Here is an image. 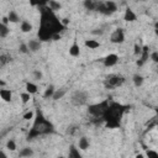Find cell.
I'll return each instance as SVG.
<instances>
[{
    "instance_id": "cell-6",
    "label": "cell",
    "mask_w": 158,
    "mask_h": 158,
    "mask_svg": "<svg viewBox=\"0 0 158 158\" xmlns=\"http://www.w3.org/2000/svg\"><path fill=\"white\" fill-rule=\"evenodd\" d=\"M89 99V94L85 90H75L72 95H70V102L74 106H83L88 102Z\"/></svg>"
},
{
    "instance_id": "cell-29",
    "label": "cell",
    "mask_w": 158,
    "mask_h": 158,
    "mask_svg": "<svg viewBox=\"0 0 158 158\" xmlns=\"http://www.w3.org/2000/svg\"><path fill=\"white\" fill-rule=\"evenodd\" d=\"M30 99H31V95H30L28 93H23V94H21V100H22L23 104H27V102L30 101Z\"/></svg>"
},
{
    "instance_id": "cell-14",
    "label": "cell",
    "mask_w": 158,
    "mask_h": 158,
    "mask_svg": "<svg viewBox=\"0 0 158 158\" xmlns=\"http://www.w3.org/2000/svg\"><path fill=\"white\" fill-rule=\"evenodd\" d=\"M68 158H83V157L75 146H70L69 152H68Z\"/></svg>"
},
{
    "instance_id": "cell-28",
    "label": "cell",
    "mask_w": 158,
    "mask_h": 158,
    "mask_svg": "<svg viewBox=\"0 0 158 158\" xmlns=\"http://www.w3.org/2000/svg\"><path fill=\"white\" fill-rule=\"evenodd\" d=\"M141 51H142V47L138 43H135V46H133V54L135 56H141Z\"/></svg>"
},
{
    "instance_id": "cell-34",
    "label": "cell",
    "mask_w": 158,
    "mask_h": 158,
    "mask_svg": "<svg viewBox=\"0 0 158 158\" xmlns=\"http://www.w3.org/2000/svg\"><path fill=\"white\" fill-rule=\"evenodd\" d=\"M33 77H35L36 80L42 79V72H40V70H35V72H33Z\"/></svg>"
},
{
    "instance_id": "cell-36",
    "label": "cell",
    "mask_w": 158,
    "mask_h": 158,
    "mask_svg": "<svg viewBox=\"0 0 158 158\" xmlns=\"http://www.w3.org/2000/svg\"><path fill=\"white\" fill-rule=\"evenodd\" d=\"M151 59H152L154 63H157V62H158V52H153V53L151 54Z\"/></svg>"
},
{
    "instance_id": "cell-26",
    "label": "cell",
    "mask_w": 158,
    "mask_h": 158,
    "mask_svg": "<svg viewBox=\"0 0 158 158\" xmlns=\"http://www.w3.org/2000/svg\"><path fill=\"white\" fill-rule=\"evenodd\" d=\"M10 30L7 26H5L2 22H0V37H6L9 35Z\"/></svg>"
},
{
    "instance_id": "cell-39",
    "label": "cell",
    "mask_w": 158,
    "mask_h": 158,
    "mask_svg": "<svg viewBox=\"0 0 158 158\" xmlns=\"http://www.w3.org/2000/svg\"><path fill=\"white\" fill-rule=\"evenodd\" d=\"M1 22H2V23H4L5 26H7V23H9V20H7V17H6V16H4V17H2V21H1Z\"/></svg>"
},
{
    "instance_id": "cell-4",
    "label": "cell",
    "mask_w": 158,
    "mask_h": 158,
    "mask_svg": "<svg viewBox=\"0 0 158 158\" xmlns=\"http://www.w3.org/2000/svg\"><path fill=\"white\" fill-rule=\"evenodd\" d=\"M109 104H110V102H109V100H104V101H101V102H99V104L89 105L88 111H89V114H90L91 116H94V117H99V118H102V116H104V114H105V111H106V109H107Z\"/></svg>"
},
{
    "instance_id": "cell-43",
    "label": "cell",
    "mask_w": 158,
    "mask_h": 158,
    "mask_svg": "<svg viewBox=\"0 0 158 158\" xmlns=\"http://www.w3.org/2000/svg\"><path fill=\"white\" fill-rule=\"evenodd\" d=\"M58 158H64V157H62V156H60V157H58Z\"/></svg>"
},
{
    "instance_id": "cell-7",
    "label": "cell",
    "mask_w": 158,
    "mask_h": 158,
    "mask_svg": "<svg viewBox=\"0 0 158 158\" xmlns=\"http://www.w3.org/2000/svg\"><path fill=\"white\" fill-rule=\"evenodd\" d=\"M110 41L115 44H118V43H122L125 41V33H123V30L122 28H116L111 36H110Z\"/></svg>"
},
{
    "instance_id": "cell-9",
    "label": "cell",
    "mask_w": 158,
    "mask_h": 158,
    "mask_svg": "<svg viewBox=\"0 0 158 158\" xmlns=\"http://www.w3.org/2000/svg\"><path fill=\"white\" fill-rule=\"evenodd\" d=\"M136 19H137V16L133 12V10L131 7H126L125 15H123V20L127 21V22H133V21H136Z\"/></svg>"
},
{
    "instance_id": "cell-1",
    "label": "cell",
    "mask_w": 158,
    "mask_h": 158,
    "mask_svg": "<svg viewBox=\"0 0 158 158\" xmlns=\"http://www.w3.org/2000/svg\"><path fill=\"white\" fill-rule=\"evenodd\" d=\"M64 27L60 23V20L57 19L54 12L47 7V4L41 6V22L38 30V37L41 41H49L52 40L53 35L60 33Z\"/></svg>"
},
{
    "instance_id": "cell-24",
    "label": "cell",
    "mask_w": 158,
    "mask_h": 158,
    "mask_svg": "<svg viewBox=\"0 0 158 158\" xmlns=\"http://www.w3.org/2000/svg\"><path fill=\"white\" fill-rule=\"evenodd\" d=\"M65 93H67V90H65V89H59V90L54 91V94H53L52 99H53V100H59V99H62V98L65 95Z\"/></svg>"
},
{
    "instance_id": "cell-5",
    "label": "cell",
    "mask_w": 158,
    "mask_h": 158,
    "mask_svg": "<svg viewBox=\"0 0 158 158\" xmlns=\"http://www.w3.org/2000/svg\"><path fill=\"white\" fill-rule=\"evenodd\" d=\"M123 81H125V78L120 74H109L104 80V85L106 89H115L121 86Z\"/></svg>"
},
{
    "instance_id": "cell-25",
    "label": "cell",
    "mask_w": 158,
    "mask_h": 158,
    "mask_svg": "<svg viewBox=\"0 0 158 158\" xmlns=\"http://www.w3.org/2000/svg\"><path fill=\"white\" fill-rule=\"evenodd\" d=\"M32 154H33V151L30 147H25L20 151V157H31Z\"/></svg>"
},
{
    "instance_id": "cell-35",
    "label": "cell",
    "mask_w": 158,
    "mask_h": 158,
    "mask_svg": "<svg viewBox=\"0 0 158 158\" xmlns=\"http://www.w3.org/2000/svg\"><path fill=\"white\" fill-rule=\"evenodd\" d=\"M69 22H70V20H69L68 17H64V19H62V20H60V23H62V26H63V27L68 26V25H69Z\"/></svg>"
},
{
    "instance_id": "cell-38",
    "label": "cell",
    "mask_w": 158,
    "mask_h": 158,
    "mask_svg": "<svg viewBox=\"0 0 158 158\" xmlns=\"http://www.w3.org/2000/svg\"><path fill=\"white\" fill-rule=\"evenodd\" d=\"M52 40H53V41H59V40H60V33L53 35V36H52Z\"/></svg>"
},
{
    "instance_id": "cell-18",
    "label": "cell",
    "mask_w": 158,
    "mask_h": 158,
    "mask_svg": "<svg viewBox=\"0 0 158 158\" xmlns=\"http://www.w3.org/2000/svg\"><path fill=\"white\" fill-rule=\"evenodd\" d=\"M78 147H79L80 149H83V151L88 149V148H89V139H88L86 137H81V138H79Z\"/></svg>"
},
{
    "instance_id": "cell-12",
    "label": "cell",
    "mask_w": 158,
    "mask_h": 158,
    "mask_svg": "<svg viewBox=\"0 0 158 158\" xmlns=\"http://www.w3.org/2000/svg\"><path fill=\"white\" fill-rule=\"evenodd\" d=\"M69 54H70L72 57H78V56L80 54V48H79V44L77 43L75 40H74L73 44L69 47Z\"/></svg>"
},
{
    "instance_id": "cell-10",
    "label": "cell",
    "mask_w": 158,
    "mask_h": 158,
    "mask_svg": "<svg viewBox=\"0 0 158 158\" xmlns=\"http://www.w3.org/2000/svg\"><path fill=\"white\" fill-rule=\"evenodd\" d=\"M41 42L40 41H37V40H31L28 43H27V47H28V51H31V52H33V53H36V52H38L40 49H41Z\"/></svg>"
},
{
    "instance_id": "cell-27",
    "label": "cell",
    "mask_w": 158,
    "mask_h": 158,
    "mask_svg": "<svg viewBox=\"0 0 158 158\" xmlns=\"http://www.w3.org/2000/svg\"><path fill=\"white\" fill-rule=\"evenodd\" d=\"M6 148H7L9 151H15V149H16V143H15V141L9 139L7 143H6Z\"/></svg>"
},
{
    "instance_id": "cell-8",
    "label": "cell",
    "mask_w": 158,
    "mask_h": 158,
    "mask_svg": "<svg viewBox=\"0 0 158 158\" xmlns=\"http://www.w3.org/2000/svg\"><path fill=\"white\" fill-rule=\"evenodd\" d=\"M102 62H104V65L105 67H112V65H115L118 62V56L115 54V53H110V54H107L102 59Z\"/></svg>"
},
{
    "instance_id": "cell-13",
    "label": "cell",
    "mask_w": 158,
    "mask_h": 158,
    "mask_svg": "<svg viewBox=\"0 0 158 158\" xmlns=\"http://www.w3.org/2000/svg\"><path fill=\"white\" fill-rule=\"evenodd\" d=\"M0 98H1L4 101L10 102L11 99H12V94H11V91H10L9 89H0Z\"/></svg>"
},
{
    "instance_id": "cell-17",
    "label": "cell",
    "mask_w": 158,
    "mask_h": 158,
    "mask_svg": "<svg viewBox=\"0 0 158 158\" xmlns=\"http://www.w3.org/2000/svg\"><path fill=\"white\" fill-rule=\"evenodd\" d=\"M85 46L89 48V49H96L100 47V42L95 41V40H86L85 41Z\"/></svg>"
},
{
    "instance_id": "cell-32",
    "label": "cell",
    "mask_w": 158,
    "mask_h": 158,
    "mask_svg": "<svg viewBox=\"0 0 158 158\" xmlns=\"http://www.w3.org/2000/svg\"><path fill=\"white\" fill-rule=\"evenodd\" d=\"M11 60V57L9 56V54H4V56H0V62L1 63H7V62H10Z\"/></svg>"
},
{
    "instance_id": "cell-11",
    "label": "cell",
    "mask_w": 158,
    "mask_h": 158,
    "mask_svg": "<svg viewBox=\"0 0 158 158\" xmlns=\"http://www.w3.org/2000/svg\"><path fill=\"white\" fill-rule=\"evenodd\" d=\"M104 4H105V9H106L107 15H111V14H114V12L117 11L116 2H114V1H104Z\"/></svg>"
},
{
    "instance_id": "cell-19",
    "label": "cell",
    "mask_w": 158,
    "mask_h": 158,
    "mask_svg": "<svg viewBox=\"0 0 158 158\" xmlns=\"http://www.w3.org/2000/svg\"><path fill=\"white\" fill-rule=\"evenodd\" d=\"M83 5H84V7H85L86 10H91V11H95L96 1H94V0H84Z\"/></svg>"
},
{
    "instance_id": "cell-3",
    "label": "cell",
    "mask_w": 158,
    "mask_h": 158,
    "mask_svg": "<svg viewBox=\"0 0 158 158\" xmlns=\"http://www.w3.org/2000/svg\"><path fill=\"white\" fill-rule=\"evenodd\" d=\"M53 132V125L43 117L41 112H37V116L35 118V122L32 125V128L30 130L27 135V139H33L41 135H47Z\"/></svg>"
},
{
    "instance_id": "cell-33",
    "label": "cell",
    "mask_w": 158,
    "mask_h": 158,
    "mask_svg": "<svg viewBox=\"0 0 158 158\" xmlns=\"http://www.w3.org/2000/svg\"><path fill=\"white\" fill-rule=\"evenodd\" d=\"M19 51H20L21 53H27V52H30V51H28V47H27V44H25V43H21V44H20V47H19Z\"/></svg>"
},
{
    "instance_id": "cell-40",
    "label": "cell",
    "mask_w": 158,
    "mask_h": 158,
    "mask_svg": "<svg viewBox=\"0 0 158 158\" xmlns=\"http://www.w3.org/2000/svg\"><path fill=\"white\" fill-rule=\"evenodd\" d=\"M0 158H7V156L5 154V152H2V151H0Z\"/></svg>"
},
{
    "instance_id": "cell-16",
    "label": "cell",
    "mask_w": 158,
    "mask_h": 158,
    "mask_svg": "<svg viewBox=\"0 0 158 158\" xmlns=\"http://www.w3.org/2000/svg\"><path fill=\"white\" fill-rule=\"evenodd\" d=\"M7 20H9V22H12V23H16V22H19L20 21V16L17 15V12L16 11H14V10H11V11H9V14H7Z\"/></svg>"
},
{
    "instance_id": "cell-41",
    "label": "cell",
    "mask_w": 158,
    "mask_h": 158,
    "mask_svg": "<svg viewBox=\"0 0 158 158\" xmlns=\"http://www.w3.org/2000/svg\"><path fill=\"white\" fill-rule=\"evenodd\" d=\"M135 158H144V157H143V154H141V153H138V154H137V156H136Z\"/></svg>"
},
{
    "instance_id": "cell-2",
    "label": "cell",
    "mask_w": 158,
    "mask_h": 158,
    "mask_svg": "<svg viewBox=\"0 0 158 158\" xmlns=\"http://www.w3.org/2000/svg\"><path fill=\"white\" fill-rule=\"evenodd\" d=\"M127 109H128L127 106H123L118 102H111L109 104L101 120L105 121V126L107 128H117L120 127V121L125 111H127Z\"/></svg>"
},
{
    "instance_id": "cell-37",
    "label": "cell",
    "mask_w": 158,
    "mask_h": 158,
    "mask_svg": "<svg viewBox=\"0 0 158 158\" xmlns=\"http://www.w3.org/2000/svg\"><path fill=\"white\" fill-rule=\"evenodd\" d=\"M93 35H102L104 33V30L102 28H95L94 31H91Z\"/></svg>"
},
{
    "instance_id": "cell-42",
    "label": "cell",
    "mask_w": 158,
    "mask_h": 158,
    "mask_svg": "<svg viewBox=\"0 0 158 158\" xmlns=\"http://www.w3.org/2000/svg\"><path fill=\"white\" fill-rule=\"evenodd\" d=\"M4 84H5V83H4L2 80H0V85H4Z\"/></svg>"
},
{
    "instance_id": "cell-20",
    "label": "cell",
    "mask_w": 158,
    "mask_h": 158,
    "mask_svg": "<svg viewBox=\"0 0 158 158\" xmlns=\"http://www.w3.org/2000/svg\"><path fill=\"white\" fill-rule=\"evenodd\" d=\"M143 80H144V78H143L141 74H135V75L132 77V81H133L135 86H141V85L143 84Z\"/></svg>"
},
{
    "instance_id": "cell-21",
    "label": "cell",
    "mask_w": 158,
    "mask_h": 158,
    "mask_svg": "<svg viewBox=\"0 0 158 158\" xmlns=\"http://www.w3.org/2000/svg\"><path fill=\"white\" fill-rule=\"evenodd\" d=\"M54 91H56V89H54V86H53V85H48V86L46 88V90H44V93H43V98H44V99H48V98H52V96H53V94H54Z\"/></svg>"
},
{
    "instance_id": "cell-31",
    "label": "cell",
    "mask_w": 158,
    "mask_h": 158,
    "mask_svg": "<svg viewBox=\"0 0 158 158\" xmlns=\"http://www.w3.org/2000/svg\"><path fill=\"white\" fill-rule=\"evenodd\" d=\"M147 157L148 158H158V153L153 149H148L147 151Z\"/></svg>"
},
{
    "instance_id": "cell-23",
    "label": "cell",
    "mask_w": 158,
    "mask_h": 158,
    "mask_svg": "<svg viewBox=\"0 0 158 158\" xmlns=\"http://www.w3.org/2000/svg\"><path fill=\"white\" fill-rule=\"evenodd\" d=\"M21 31L22 32H31L32 31V25L28 21H22L21 22Z\"/></svg>"
},
{
    "instance_id": "cell-15",
    "label": "cell",
    "mask_w": 158,
    "mask_h": 158,
    "mask_svg": "<svg viewBox=\"0 0 158 158\" xmlns=\"http://www.w3.org/2000/svg\"><path fill=\"white\" fill-rule=\"evenodd\" d=\"M47 7L54 12V11H57V10H60L62 5H60V2H58V1H54V0H49V1H47Z\"/></svg>"
},
{
    "instance_id": "cell-30",
    "label": "cell",
    "mask_w": 158,
    "mask_h": 158,
    "mask_svg": "<svg viewBox=\"0 0 158 158\" xmlns=\"http://www.w3.org/2000/svg\"><path fill=\"white\" fill-rule=\"evenodd\" d=\"M33 116H35L33 111H27L26 114H23V120L30 121V120H32V118H33Z\"/></svg>"
},
{
    "instance_id": "cell-22",
    "label": "cell",
    "mask_w": 158,
    "mask_h": 158,
    "mask_svg": "<svg viewBox=\"0 0 158 158\" xmlns=\"http://www.w3.org/2000/svg\"><path fill=\"white\" fill-rule=\"evenodd\" d=\"M26 93H28L30 95L31 94H36L37 93V85L33 84V83H26Z\"/></svg>"
}]
</instances>
